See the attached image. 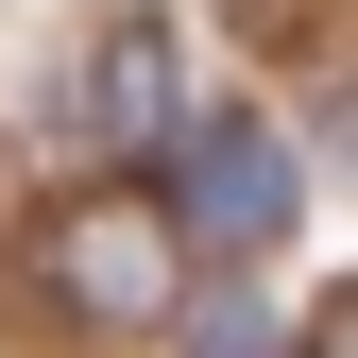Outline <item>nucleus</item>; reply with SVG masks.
<instances>
[{"label":"nucleus","instance_id":"f257e3e1","mask_svg":"<svg viewBox=\"0 0 358 358\" xmlns=\"http://www.w3.org/2000/svg\"><path fill=\"white\" fill-rule=\"evenodd\" d=\"M34 290H52L69 324H171V307H188V239H171L154 188H69L52 239H34Z\"/></svg>","mask_w":358,"mask_h":358},{"label":"nucleus","instance_id":"f03ea898","mask_svg":"<svg viewBox=\"0 0 358 358\" xmlns=\"http://www.w3.org/2000/svg\"><path fill=\"white\" fill-rule=\"evenodd\" d=\"M290 137L256 103H205V120H171V239H205V256H273L290 239Z\"/></svg>","mask_w":358,"mask_h":358},{"label":"nucleus","instance_id":"7ed1b4c3","mask_svg":"<svg viewBox=\"0 0 358 358\" xmlns=\"http://www.w3.org/2000/svg\"><path fill=\"white\" fill-rule=\"evenodd\" d=\"M171 17H103L85 52V103H69V154H171Z\"/></svg>","mask_w":358,"mask_h":358},{"label":"nucleus","instance_id":"20e7f679","mask_svg":"<svg viewBox=\"0 0 358 358\" xmlns=\"http://www.w3.org/2000/svg\"><path fill=\"white\" fill-rule=\"evenodd\" d=\"M171 324H188L205 358H290V324H273L256 290H205V307H171Z\"/></svg>","mask_w":358,"mask_h":358},{"label":"nucleus","instance_id":"39448f33","mask_svg":"<svg viewBox=\"0 0 358 358\" xmlns=\"http://www.w3.org/2000/svg\"><path fill=\"white\" fill-rule=\"evenodd\" d=\"M307 341H324V358H358V290H341V307H324V324H307Z\"/></svg>","mask_w":358,"mask_h":358},{"label":"nucleus","instance_id":"423d86ee","mask_svg":"<svg viewBox=\"0 0 358 358\" xmlns=\"http://www.w3.org/2000/svg\"><path fill=\"white\" fill-rule=\"evenodd\" d=\"M324 137H341V154H358V85H341V103H324Z\"/></svg>","mask_w":358,"mask_h":358}]
</instances>
